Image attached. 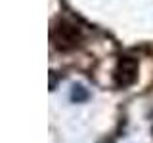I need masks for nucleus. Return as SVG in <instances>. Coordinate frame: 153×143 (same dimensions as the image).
I'll use <instances>...</instances> for the list:
<instances>
[{
	"instance_id": "2",
	"label": "nucleus",
	"mask_w": 153,
	"mask_h": 143,
	"mask_svg": "<svg viewBox=\"0 0 153 143\" xmlns=\"http://www.w3.org/2000/svg\"><path fill=\"white\" fill-rule=\"evenodd\" d=\"M138 78V61L130 55H124L117 61V67L113 71V80L119 88H128Z\"/></svg>"
},
{
	"instance_id": "1",
	"label": "nucleus",
	"mask_w": 153,
	"mask_h": 143,
	"mask_svg": "<svg viewBox=\"0 0 153 143\" xmlns=\"http://www.w3.org/2000/svg\"><path fill=\"white\" fill-rule=\"evenodd\" d=\"M82 40V32L80 29L71 21L59 19L54 27H52V42L59 52H71Z\"/></svg>"
},
{
	"instance_id": "3",
	"label": "nucleus",
	"mask_w": 153,
	"mask_h": 143,
	"mask_svg": "<svg viewBox=\"0 0 153 143\" xmlns=\"http://www.w3.org/2000/svg\"><path fill=\"white\" fill-rule=\"evenodd\" d=\"M88 97V94H86V90L82 88V86H73V92H71V99L73 101H84V99Z\"/></svg>"
}]
</instances>
